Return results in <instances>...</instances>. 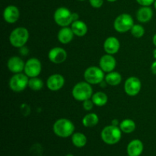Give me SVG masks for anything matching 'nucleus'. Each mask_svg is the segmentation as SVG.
<instances>
[{"instance_id":"1","label":"nucleus","mask_w":156,"mask_h":156,"mask_svg":"<svg viewBox=\"0 0 156 156\" xmlns=\"http://www.w3.org/2000/svg\"><path fill=\"white\" fill-rule=\"evenodd\" d=\"M53 133L61 138H67L73 134L75 126L71 120L61 118L56 120L53 126Z\"/></svg>"},{"instance_id":"2","label":"nucleus","mask_w":156,"mask_h":156,"mask_svg":"<svg viewBox=\"0 0 156 156\" xmlns=\"http://www.w3.org/2000/svg\"><path fill=\"white\" fill-rule=\"evenodd\" d=\"M73 97L79 101H85L91 98L93 95V89L91 84L87 82H81L76 84L72 91Z\"/></svg>"},{"instance_id":"3","label":"nucleus","mask_w":156,"mask_h":156,"mask_svg":"<svg viewBox=\"0 0 156 156\" xmlns=\"http://www.w3.org/2000/svg\"><path fill=\"white\" fill-rule=\"evenodd\" d=\"M29 38V32L24 27H16L14 29L9 36V42L14 47L21 48L24 47Z\"/></svg>"},{"instance_id":"4","label":"nucleus","mask_w":156,"mask_h":156,"mask_svg":"<svg viewBox=\"0 0 156 156\" xmlns=\"http://www.w3.org/2000/svg\"><path fill=\"white\" fill-rule=\"evenodd\" d=\"M121 129L118 126L111 125L102 129L101 137L104 143L108 145H114L118 143L122 136Z\"/></svg>"},{"instance_id":"5","label":"nucleus","mask_w":156,"mask_h":156,"mask_svg":"<svg viewBox=\"0 0 156 156\" xmlns=\"http://www.w3.org/2000/svg\"><path fill=\"white\" fill-rule=\"evenodd\" d=\"M134 25L133 18L129 14L123 13L118 15L114 20V27L119 33H125L131 30Z\"/></svg>"},{"instance_id":"6","label":"nucleus","mask_w":156,"mask_h":156,"mask_svg":"<svg viewBox=\"0 0 156 156\" xmlns=\"http://www.w3.org/2000/svg\"><path fill=\"white\" fill-rule=\"evenodd\" d=\"M105 72L97 66H90L84 73V79L85 82L91 85H97L101 83L105 79Z\"/></svg>"},{"instance_id":"7","label":"nucleus","mask_w":156,"mask_h":156,"mask_svg":"<svg viewBox=\"0 0 156 156\" xmlns=\"http://www.w3.org/2000/svg\"><path fill=\"white\" fill-rule=\"evenodd\" d=\"M53 18L56 24L60 27H68L73 22V13L67 8H58L54 12Z\"/></svg>"},{"instance_id":"8","label":"nucleus","mask_w":156,"mask_h":156,"mask_svg":"<svg viewBox=\"0 0 156 156\" xmlns=\"http://www.w3.org/2000/svg\"><path fill=\"white\" fill-rule=\"evenodd\" d=\"M28 78L25 73H16L9 80V88L15 92L23 91L28 86Z\"/></svg>"},{"instance_id":"9","label":"nucleus","mask_w":156,"mask_h":156,"mask_svg":"<svg viewBox=\"0 0 156 156\" xmlns=\"http://www.w3.org/2000/svg\"><path fill=\"white\" fill-rule=\"evenodd\" d=\"M42 66L40 60L37 58H30L25 62L24 73L29 78L37 77L41 73Z\"/></svg>"},{"instance_id":"10","label":"nucleus","mask_w":156,"mask_h":156,"mask_svg":"<svg viewBox=\"0 0 156 156\" xmlns=\"http://www.w3.org/2000/svg\"><path fill=\"white\" fill-rule=\"evenodd\" d=\"M142 88L141 81L136 77L128 78L124 83L125 92L129 96H136L140 93Z\"/></svg>"},{"instance_id":"11","label":"nucleus","mask_w":156,"mask_h":156,"mask_svg":"<svg viewBox=\"0 0 156 156\" xmlns=\"http://www.w3.org/2000/svg\"><path fill=\"white\" fill-rule=\"evenodd\" d=\"M48 58L55 64H60L65 62L67 58V53L61 47H53L49 51Z\"/></svg>"},{"instance_id":"12","label":"nucleus","mask_w":156,"mask_h":156,"mask_svg":"<svg viewBox=\"0 0 156 156\" xmlns=\"http://www.w3.org/2000/svg\"><path fill=\"white\" fill-rule=\"evenodd\" d=\"M65 84V79L60 74H53L47 80V86L50 91H56L60 90Z\"/></svg>"},{"instance_id":"13","label":"nucleus","mask_w":156,"mask_h":156,"mask_svg":"<svg viewBox=\"0 0 156 156\" xmlns=\"http://www.w3.org/2000/svg\"><path fill=\"white\" fill-rule=\"evenodd\" d=\"M117 62H116L115 58L111 54H105L101 56L99 61V66L100 68L103 70L105 73H109L113 72L115 69Z\"/></svg>"},{"instance_id":"14","label":"nucleus","mask_w":156,"mask_h":156,"mask_svg":"<svg viewBox=\"0 0 156 156\" xmlns=\"http://www.w3.org/2000/svg\"><path fill=\"white\" fill-rule=\"evenodd\" d=\"M20 17L19 9L15 5H9L4 9L3 18L9 24H14L16 22Z\"/></svg>"},{"instance_id":"15","label":"nucleus","mask_w":156,"mask_h":156,"mask_svg":"<svg viewBox=\"0 0 156 156\" xmlns=\"http://www.w3.org/2000/svg\"><path fill=\"white\" fill-rule=\"evenodd\" d=\"M7 66L9 71L12 72L14 74H16V73H21L24 71L25 63L23 59L18 56H12L9 58L8 60Z\"/></svg>"},{"instance_id":"16","label":"nucleus","mask_w":156,"mask_h":156,"mask_svg":"<svg viewBox=\"0 0 156 156\" xmlns=\"http://www.w3.org/2000/svg\"><path fill=\"white\" fill-rule=\"evenodd\" d=\"M120 44L119 40L115 37H110L104 43V50L108 54L114 55L119 51Z\"/></svg>"},{"instance_id":"17","label":"nucleus","mask_w":156,"mask_h":156,"mask_svg":"<svg viewBox=\"0 0 156 156\" xmlns=\"http://www.w3.org/2000/svg\"><path fill=\"white\" fill-rule=\"evenodd\" d=\"M143 143L140 140H133L128 144L126 152L128 156H140L143 152Z\"/></svg>"},{"instance_id":"18","label":"nucleus","mask_w":156,"mask_h":156,"mask_svg":"<svg viewBox=\"0 0 156 156\" xmlns=\"http://www.w3.org/2000/svg\"><path fill=\"white\" fill-rule=\"evenodd\" d=\"M153 16V11L149 6H142L136 12V18L140 22L146 23Z\"/></svg>"},{"instance_id":"19","label":"nucleus","mask_w":156,"mask_h":156,"mask_svg":"<svg viewBox=\"0 0 156 156\" xmlns=\"http://www.w3.org/2000/svg\"><path fill=\"white\" fill-rule=\"evenodd\" d=\"M74 35L75 34L71 27H63L58 32L57 37L61 44H67L73 41Z\"/></svg>"},{"instance_id":"20","label":"nucleus","mask_w":156,"mask_h":156,"mask_svg":"<svg viewBox=\"0 0 156 156\" xmlns=\"http://www.w3.org/2000/svg\"><path fill=\"white\" fill-rule=\"evenodd\" d=\"M71 28L75 35L78 37H83L88 32V27L84 21L81 20L73 21L71 24Z\"/></svg>"},{"instance_id":"21","label":"nucleus","mask_w":156,"mask_h":156,"mask_svg":"<svg viewBox=\"0 0 156 156\" xmlns=\"http://www.w3.org/2000/svg\"><path fill=\"white\" fill-rule=\"evenodd\" d=\"M105 82L111 86H117L120 85L122 81V76L117 72H111L105 76Z\"/></svg>"},{"instance_id":"22","label":"nucleus","mask_w":156,"mask_h":156,"mask_svg":"<svg viewBox=\"0 0 156 156\" xmlns=\"http://www.w3.org/2000/svg\"><path fill=\"white\" fill-rule=\"evenodd\" d=\"M91 101L96 106L102 107L105 106L108 103V98L105 93L102 92V91H98V92L93 94L92 97H91Z\"/></svg>"},{"instance_id":"23","label":"nucleus","mask_w":156,"mask_h":156,"mask_svg":"<svg viewBox=\"0 0 156 156\" xmlns=\"http://www.w3.org/2000/svg\"><path fill=\"white\" fill-rule=\"evenodd\" d=\"M99 118L94 113L86 114L82 119V124L85 127H94L98 123Z\"/></svg>"},{"instance_id":"24","label":"nucleus","mask_w":156,"mask_h":156,"mask_svg":"<svg viewBox=\"0 0 156 156\" xmlns=\"http://www.w3.org/2000/svg\"><path fill=\"white\" fill-rule=\"evenodd\" d=\"M73 144L77 148H82L86 145L87 137L82 133H75L72 135Z\"/></svg>"},{"instance_id":"25","label":"nucleus","mask_w":156,"mask_h":156,"mask_svg":"<svg viewBox=\"0 0 156 156\" xmlns=\"http://www.w3.org/2000/svg\"><path fill=\"white\" fill-rule=\"evenodd\" d=\"M119 126L122 132L125 133H131L136 129V123L131 119H125Z\"/></svg>"},{"instance_id":"26","label":"nucleus","mask_w":156,"mask_h":156,"mask_svg":"<svg viewBox=\"0 0 156 156\" xmlns=\"http://www.w3.org/2000/svg\"><path fill=\"white\" fill-rule=\"evenodd\" d=\"M28 87L34 91H40L44 87V82L37 77L30 78L28 82Z\"/></svg>"},{"instance_id":"27","label":"nucleus","mask_w":156,"mask_h":156,"mask_svg":"<svg viewBox=\"0 0 156 156\" xmlns=\"http://www.w3.org/2000/svg\"><path fill=\"white\" fill-rule=\"evenodd\" d=\"M131 34L136 38H140L145 34V29L140 24H134L130 30Z\"/></svg>"},{"instance_id":"28","label":"nucleus","mask_w":156,"mask_h":156,"mask_svg":"<svg viewBox=\"0 0 156 156\" xmlns=\"http://www.w3.org/2000/svg\"><path fill=\"white\" fill-rule=\"evenodd\" d=\"M82 106H83V108L85 111H91L93 108V106H94V103L91 100L88 99V100H85V101H83Z\"/></svg>"},{"instance_id":"29","label":"nucleus","mask_w":156,"mask_h":156,"mask_svg":"<svg viewBox=\"0 0 156 156\" xmlns=\"http://www.w3.org/2000/svg\"><path fill=\"white\" fill-rule=\"evenodd\" d=\"M89 3L94 9H99L104 4V0H89Z\"/></svg>"},{"instance_id":"30","label":"nucleus","mask_w":156,"mask_h":156,"mask_svg":"<svg viewBox=\"0 0 156 156\" xmlns=\"http://www.w3.org/2000/svg\"><path fill=\"white\" fill-rule=\"evenodd\" d=\"M155 0H136L137 2L142 6H150L155 2Z\"/></svg>"},{"instance_id":"31","label":"nucleus","mask_w":156,"mask_h":156,"mask_svg":"<svg viewBox=\"0 0 156 156\" xmlns=\"http://www.w3.org/2000/svg\"><path fill=\"white\" fill-rule=\"evenodd\" d=\"M151 71L153 74L156 75V59L155 62H152V66H151Z\"/></svg>"},{"instance_id":"32","label":"nucleus","mask_w":156,"mask_h":156,"mask_svg":"<svg viewBox=\"0 0 156 156\" xmlns=\"http://www.w3.org/2000/svg\"><path fill=\"white\" fill-rule=\"evenodd\" d=\"M79 18V14L76 13V12H73V21H78Z\"/></svg>"},{"instance_id":"33","label":"nucleus","mask_w":156,"mask_h":156,"mask_svg":"<svg viewBox=\"0 0 156 156\" xmlns=\"http://www.w3.org/2000/svg\"><path fill=\"white\" fill-rule=\"evenodd\" d=\"M120 123H119L118 120H117V119H114V120H112V122H111V125H114V126H118V125H120Z\"/></svg>"},{"instance_id":"34","label":"nucleus","mask_w":156,"mask_h":156,"mask_svg":"<svg viewBox=\"0 0 156 156\" xmlns=\"http://www.w3.org/2000/svg\"><path fill=\"white\" fill-rule=\"evenodd\" d=\"M152 42H153L154 45L156 47V34L153 36V38H152Z\"/></svg>"},{"instance_id":"35","label":"nucleus","mask_w":156,"mask_h":156,"mask_svg":"<svg viewBox=\"0 0 156 156\" xmlns=\"http://www.w3.org/2000/svg\"><path fill=\"white\" fill-rule=\"evenodd\" d=\"M153 57L156 59V48L153 50Z\"/></svg>"},{"instance_id":"36","label":"nucleus","mask_w":156,"mask_h":156,"mask_svg":"<svg viewBox=\"0 0 156 156\" xmlns=\"http://www.w3.org/2000/svg\"><path fill=\"white\" fill-rule=\"evenodd\" d=\"M107 1L110 2H116L117 0H107Z\"/></svg>"},{"instance_id":"37","label":"nucleus","mask_w":156,"mask_h":156,"mask_svg":"<svg viewBox=\"0 0 156 156\" xmlns=\"http://www.w3.org/2000/svg\"><path fill=\"white\" fill-rule=\"evenodd\" d=\"M154 6H155V10H156V0L155 1V2H154Z\"/></svg>"},{"instance_id":"38","label":"nucleus","mask_w":156,"mask_h":156,"mask_svg":"<svg viewBox=\"0 0 156 156\" xmlns=\"http://www.w3.org/2000/svg\"><path fill=\"white\" fill-rule=\"evenodd\" d=\"M66 156H74V155H72V154H67V155H66Z\"/></svg>"},{"instance_id":"39","label":"nucleus","mask_w":156,"mask_h":156,"mask_svg":"<svg viewBox=\"0 0 156 156\" xmlns=\"http://www.w3.org/2000/svg\"><path fill=\"white\" fill-rule=\"evenodd\" d=\"M79 1H85V0H79Z\"/></svg>"}]
</instances>
